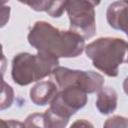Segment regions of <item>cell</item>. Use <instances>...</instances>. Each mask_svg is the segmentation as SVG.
Segmentation results:
<instances>
[{
    "label": "cell",
    "mask_w": 128,
    "mask_h": 128,
    "mask_svg": "<svg viewBox=\"0 0 128 128\" xmlns=\"http://www.w3.org/2000/svg\"><path fill=\"white\" fill-rule=\"evenodd\" d=\"M95 1H67L66 11L70 21V30L84 39L93 37L96 33Z\"/></svg>",
    "instance_id": "obj_4"
},
{
    "label": "cell",
    "mask_w": 128,
    "mask_h": 128,
    "mask_svg": "<svg viewBox=\"0 0 128 128\" xmlns=\"http://www.w3.org/2000/svg\"><path fill=\"white\" fill-rule=\"evenodd\" d=\"M56 85L51 81H41L30 89V99L37 106H44L53 101L58 93Z\"/></svg>",
    "instance_id": "obj_8"
},
{
    "label": "cell",
    "mask_w": 128,
    "mask_h": 128,
    "mask_svg": "<svg viewBox=\"0 0 128 128\" xmlns=\"http://www.w3.org/2000/svg\"><path fill=\"white\" fill-rule=\"evenodd\" d=\"M127 50H128V46H127ZM127 62H128V59H127Z\"/></svg>",
    "instance_id": "obj_18"
},
{
    "label": "cell",
    "mask_w": 128,
    "mask_h": 128,
    "mask_svg": "<svg viewBox=\"0 0 128 128\" xmlns=\"http://www.w3.org/2000/svg\"><path fill=\"white\" fill-rule=\"evenodd\" d=\"M43 114L45 128H65L69 122L68 118H64L57 115L50 108H48Z\"/></svg>",
    "instance_id": "obj_11"
},
{
    "label": "cell",
    "mask_w": 128,
    "mask_h": 128,
    "mask_svg": "<svg viewBox=\"0 0 128 128\" xmlns=\"http://www.w3.org/2000/svg\"><path fill=\"white\" fill-rule=\"evenodd\" d=\"M70 128H94L93 124L85 119H79L76 120L72 123V125L70 126Z\"/></svg>",
    "instance_id": "obj_16"
},
{
    "label": "cell",
    "mask_w": 128,
    "mask_h": 128,
    "mask_svg": "<svg viewBox=\"0 0 128 128\" xmlns=\"http://www.w3.org/2000/svg\"><path fill=\"white\" fill-rule=\"evenodd\" d=\"M53 77L61 89L66 87H78L86 93L99 92L103 88L104 78L94 71H82L58 66L53 72Z\"/></svg>",
    "instance_id": "obj_5"
},
{
    "label": "cell",
    "mask_w": 128,
    "mask_h": 128,
    "mask_svg": "<svg viewBox=\"0 0 128 128\" xmlns=\"http://www.w3.org/2000/svg\"><path fill=\"white\" fill-rule=\"evenodd\" d=\"M35 11H44L51 17H60L66 10L67 1H21Z\"/></svg>",
    "instance_id": "obj_10"
},
{
    "label": "cell",
    "mask_w": 128,
    "mask_h": 128,
    "mask_svg": "<svg viewBox=\"0 0 128 128\" xmlns=\"http://www.w3.org/2000/svg\"><path fill=\"white\" fill-rule=\"evenodd\" d=\"M123 89H124V92L128 95V77H126L123 82Z\"/></svg>",
    "instance_id": "obj_17"
},
{
    "label": "cell",
    "mask_w": 128,
    "mask_h": 128,
    "mask_svg": "<svg viewBox=\"0 0 128 128\" xmlns=\"http://www.w3.org/2000/svg\"><path fill=\"white\" fill-rule=\"evenodd\" d=\"M108 24L123 31L128 36V1H115L111 3L106 11Z\"/></svg>",
    "instance_id": "obj_7"
},
{
    "label": "cell",
    "mask_w": 128,
    "mask_h": 128,
    "mask_svg": "<svg viewBox=\"0 0 128 128\" xmlns=\"http://www.w3.org/2000/svg\"><path fill=\"white\" fill-rule=\"evenodd\" d=\"M128 43L121 38L101 37L85 46L87 57L95 68L109 77L118 75V68L124 62Z\"/></svg>",
    "instance_id": "obj_2"
},
{
    "label": "cell",
    "mask_w": 128,
    "mask_h": 128,
    "mask_svg": "<svg viewBox=\"0 0 128 128\" xmlns=\"http://www.w3.org/2000/svg\"><path fill=\"white\" fill-rule=\"evenodd\" d=\"M58 64L59 59L52 55L22 52L15 55L12 60L11 76L16 84L26 86L52 74Z\"/></svg>",
    "instance_id": "obj_3"
},
{
    "label": "cell",
    "mask_w": 128,
    "mask_h": 128,
    "mask_svg": "<svg viewBox=\"0 0 128 128\" xmlns=\"http://www.w3.org/2000/svg\"><path fill=\"white\" fill-rule=\"evenodd\" d=\"M14 99V91L12 87L2 79V95H1V104H0V109L4 110L8 107L11 106L12 102Z\"/></svg>",
    "instance_id": "obj_12"
},
{
    "label": "cell",
    "mask_w": 128,
    "mask_h": 128,
    "mask_svg": "<svg viewBox=\"0 0 128 128\" xmlns=\"http://www.w3.org/2000/svg\"><path fill=\"white\" fill-rule=\"evenodd\" d=\"M103 128H128V118L119 115L109 117L105 121Z\"/></svg>",
    "instance_id": "obj_14"
},
{
    "label": "cell",
    "mask_w": 128,
    "mask_h": 128,
    "mask_svg": "<svg viewBox=\"0 0 128 128\" xmlns=\"http://www.w3.org/2000/svg\"><path fill=\"white\" fill-rule=\"evenodd\" d=\"M87 103V93L78 87H66L61 89L53 101L50 109L57 115L70 118L78 110L82 109Z\"/></svg>",
    "instance_id": "obj_6"
},
{
    "label": "cell",
    "mask_w": 128,
    "mask_h": 128,
    "mask_svg": "<svg viewBox=\"0 0 128 128\" xmlns=\"http://www.w3.org/2000/svg\"><path fill=\"white\" fill-rule=\"evenodd\" d=\"M27 38L37 52L49 54L58 59L77 57L85 49V40L81 35L71 30H60L46 21H37Z\"/></svg>",
    "instance_id": "obj_1"
},
{
    "label": "cell",
    "mask_w": 128,
    "mask_h": 128,
    "mask_svg": "<svg viewBox=\"0 0 128 128\" xmlns=\"http://www.w3.org/2000/svg\"><path fill=\"white\" fill-rule=\"evenodd\" d=\"M25 128H45L44 125V114L43 113H32L24 121Z\"/></svg>",
    "instance_id": "obj_13"
},
{
    "label": "cell",
    "mask_w": 128,
    "mask_h": 128,
    "mask_svg": "<svg viewBox=\"0 0 128 128\" xmlns=\"http://www.w3.org/2000/svg\"><path fill=\"white\" fill-rule=\"evenodd\" d=\"M1 128H25L24 123L17 120H5L1 119Z\"/></svg>",
    "instance_id": "obj_15"
},
{
    "label": "cell",
    "mask_w": 128,
    "mask_h": 128,
    "mask_svg": "<svg viewBox=\"0 0 128 128\" xmlns=\"http://www.w3.org/2000/svg\"><path fill=\"white\" fill-rule=\"evenodd\" d=\"M118 96L112 87H103L97 95L96 107L101 114L107 115L115 111L117 107Z\"/></svg>",
    "instance_id": "obj_9"
}]
</instances>
